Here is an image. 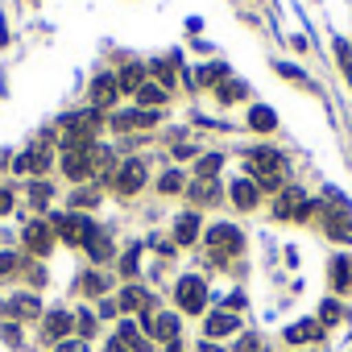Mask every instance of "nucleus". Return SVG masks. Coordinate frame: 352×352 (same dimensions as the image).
Returning a JSON list of instances; mask_svg holds the SVG:
<instances>
[{"mask_svg": "<svg viewBox=\"0 0 352 352\" xmlns=\"http://www.w3.org/2000/svg\"><path fill=\"white\" fill-rule=\"evenodd\" d=\"M319 220H323V232L331 236V241H352V208L340 199V195H331L323 208H319Z\"/></svg>", "mask_w": 352, "mask_h": 352, "instance_id": "f257e3e1", "label": "nucleus"}, {"mask_svg": "<svg viewBox=\"0 0 352 352\" xmlns=\"http://www.w3.org/2000/svg\"><path fill=\"white\" fill-rule=\"evenodd\" d=\"M208 245H212V257L224 265L228 257H236V253L245 249V236H241L236 224H212V228H208Z\"/></svg>", "mask_w": 352, "mask_h": 352, "instance_id": "f03ea898", "label": "nucleus"}, {"mask_svg": "<svg viewBox=\"0 0 352 352\" xmlns=\"http://www.w3.org/2000/svg\"><path fill=\"white\" fill-rule=\"evenodd\" d=\"M174 302H179V311H187V315H199L204 307H208V286H204V278H179V286H174Z\"/></svg>", "mask_w": 352, "mask_h": 352, "instance_id": "7ed1b4c3", "label": "nucleus"}, {"mask_svg": "<svg viewBox=\"0 0 352 352\" xmlns=\"http://www.w3.org/2000/svg\"><path fill=\"white\" fill-rule=\"evenodd\" d=\"M112 187H116V195H137L145 187V162L141 157H124L116 166V174H112Z\"/></svg>", "mask_w": 352, "mask_h": 352, "instance_id": "20e7f679", "label": "nucleus"}, {"mask_svg": "<svg viewBox=\"0 0 352 352\" xmlns=\"http://www.w3.org/2000/svg\"><path fill=\"white\" fill-rule=\"evenodd\" d=\"M50 228H54L67 245H83V241L96 232V224H91L87 216H79V212H71V216H54V220H50Z\"/></svg>", "mask_w": 352, "mask_h": 352, "instance_id": "39448f33", "label": "nucleus"}, {"mask_svg": "<svg viewBox=\"0 0 352 352\" xmlns=\"http://www.w3.org/2000/svg\"><path fill=\"white\" fill-rule=\"evenodd\" d=\"M282 170H286V153H282V149H274V145L249 149V174L265 179V174H282Z\"/></svg>", "mask_w": 352, "mask_h": 352, "instance_id": "423d86ee", "label": "nucleus"}, {"mask_svg": "<svg viewBox=\"0 0 352 352\" xmlns=\"http://www.w3.org/2000/svg\"><path fill=\"white\" fill-rule=\"evenodd\" d=\"M54 166V153H50V137H42L34 149H25V153H17V174H46Z\"/></svg>", "mask_w": 352, "mask_h": 352, "instance_id": "0eeeda50", "label": "nucleus"}, {"mask_svg": "<svg viewBox=\"0 0 352 352\" xmlns=\"http://www.w3.org/2000/svg\"><path fill=\"white\" fill-rule=\"evenodd\" d=\"M21 241H25V249H30L34 257H46V253L54 249V228H50V224H42V220H34V224H25Z\"/></svg>", "mask_w": 352, "mask_h": 352, "instance_id": "6e6552de", "label": "nucleus"}, {"mask_svg": "<svg viewBox=\"0 0 352 352\" xmlns=\"http://www.w3.org/2000/svg\"><path fill=\"white\" fill-rule=\"evenodd\" d=\"M42 331H46L50 344H63L75 331V315L71 311H50V315H42Z\"/></svg>", "mask_w": 352, "mask_h": 352, "instance_id": "1a4fd4ad", "label": "nucleus"}, {"mask_svg": "<svg viewBox=\"0 0 352 352\" xmlns=\"http://www.w3.org/2000/svg\"><path fill=\"white\" fill-rule=\"evenodd\" d=\"M63 174L71 183H83L91 174V149H63Z\"/></svg>", "mask_w": 352, "mask_h": 352, "instance_id": "9d476101", "label": "nucleus"}, {"mask_svg": "<svg viewBox=\"0 0 352 352\" xmlns=\"http://www.w3.org/2000/svg\"><path fill=\"white\" fill-rule=\"evenodd\" d=\"M204 331H208V340H224V336L241 331V315L236 311H212L208 323H204Z\"/></svg>", "mask_w": 352, "mask_h": 352, "instance_id": "9b49d317", "label": "nucleus"}, {"mask_svg": "<svg viewBox=\"0 0 352 352\" xmlns=\"http://www.w3.org/2000/svg\"><path fill=\"white\" fill-rule=\"evenodd\" d=\"M179 315H174V311H157L153 315V327H149V340H157V344H174V340H179Z\"/></svg>", "mask_w": 352, "mask_h": 352, "instance_id": "f8f14e48", "label": "nucleus"}, {"mask_svg": "<svg viewBox=\"0 0 352 352\" xmlns=\"http://www.w3.org/2000/svg\"><path fill=\"white\" fill-rule=\"evenodd\" d=\"M116 100H120L116 75H96V79H91V108H112Z\"/></svg>", "mask_w": 352, "mask_h": 352, "instance_id": "ddd939ff", "label": "nucleus"}, {"mask_svg": "<svg viewBox=\"0 0 352 352\" xmlns=\"http://www.w3.org/2000/svg\"><path fill=\"white\" fill-rule=\"evenodd\" d=\"M157 120H162V112L137 108V112H116V116H112V129H153Z\"/></svg>", "mask_w": 352, "mask_h": 352, "instance_id": "4468645a", "label": "nucleus"}, {"mask_svg": "<svg viewBox=\"0 0 352 352\" xmlns=\"http://www.w3.org/2000/svg\"><path fill=\"white\" fill-rule=\"evenodd\" d=\"M228 195H232V204H236L241 212H253L257 199H261V187H257L253 179H236V183L228 187Z\"/></svg>", "mask_w": 352, "mask_h": 352, "instance_id": "2eb2a0df", "label": "nucleus"}, {"mask_svg": "<svg viewBox=\"0 0 352 352\" xmlns=\"http://www.w3.org/2000/svg\"><path fill=\"white\" fill-rule=\"evenodd\" d=\"M116 340H124V348H129V352H149V348H153V340H145V336H141V327H137L133 319H120Z\"/></svg>", "mask_w": 352, "mask_h": 352, "instance_id": "dca6fc26", "label": "nucleus"}, {"mask_svg": "<svg viewBox=\"0 0 352 352\" xmlns=\"http://www.w3.org/2000/svg\"><path fill=\"white\" fill-rule=\"evenodd\" d=\"M331 290L336 294H352V257H331Z\"/></svg>", "mask_w": 352, "mask_h": 352, "instance_id": "f3484780", "label": "nucleus"}, {"mask_svg": "<svg viewBox=\"0 0 352 352\" xmlns=\"http://www.w3.org/2000/svg\"><path fill=\"white\" fill-rule=\"evenodd\" d=\"M5 311H9L13 319H38V315H42V302H38L34 294H13V298L5 302Z\"/></svg>", "mask_w": 352, "mask_h": 352, "instance_id": "a211bd4d", "label": "nucleus"}, {"mask_svg": "<svg viewBox=\"0 0 352 352\" xmlns=\"http://www.w3.org/2000/svg\"><path fill=\"white\" fill-rule=\"evenodd\" d=\"M145 71H149V67H141V63L120 67V71H116V87H120V91H129V96H137V87L145 83Z\"/></svg>", "mask_w": 352, "mask_h": 352, "instance_id": "6ab92c4d", "label": "nucleus"}, {"mask_svg": "<svg viewBox=\"0 0 352 352\" xmlns=\"http://www.w3.org/2000/svg\"><path fill=\"white\" fill-rule=\"evenodd\" d=\"M174 241L179 245H195L199 241V216L195 212H183L179 220H174Z\"/></svg>", "mask_w": 352, "mask_h": 352, "instance_id": "aec40b11", "label": "nucleus"}, {"mask_svg": "<svg viewBox=\"0 0 352 352\" xmlns=\"http://www.w3.org/2000/svg\"><path fill=\"white\" fill-rule=\"evenodd\" d=\"M187 195H191L199 208H208V204H216V199H220V183H216V179H195V183L187 187Z\"/></svg>", "mask_w": 352, "mask_h": 352, "instance_id": "412c9836", "label": "nucleus"}, {"mask_svg": "<svg viewBox=\"0 0 352 352\" xmlns=\"http://www.w3.org/2000/svg\"><path fill=\"white\" fill-rule=\"evenodd\" d=\"M83 249H87L91 261H108V257H112V236H108L104 228H96V232L83 241Z\"/></svg>", "mask_w": 352, "mask_h": 352, "instance_id": "4be33fe9", "label": "nucleus"}, {"mask_svg": "<svg viewBox=\"0 0 352 352\" xmlns=\"http://www.w3.org/2000/svg\"><path fill=\"white\" fill-rule=\"evenodd\" d=\"M323 336V323L319 319H302L294 327H286V344H307V340H319Z\"/></svg>", "mask_w": 352, "mask_h": 352, "instance_id": "5701e85b", "label": "nucleus"}, {"mask_svg": "<svg viewBox=\"0 0 352 352\" xmlns=\"http://www.w3.org/2000/svg\"><path fill=\"white\" fill-rule=\"evenodd\" d=\"M302 199H307V195H302L298 187L282 191V195H278V208H274V216H278V220H294V212L302 208Z\"/></svg>", "mask_w": 352, "mask_h": 352, "instance_id": "b1692460", "label": "nucleus"}, {"mask_svg": "<svg viewBox=\"0 0 352 352\" xmlns=\"http://www.w3.org/2000/svg\"><path fill=\"white\" fill-rule=\"evenodd\" d=\"M116 307H120V311H145V307H153V298H149L141 286H124L120 298H116Z\"/></svg>", "mask_w": 352, "mask_h": 352, "instance_id": "393cba45", "label": "nucleus"}, {"mask_svg": "<svg viewBox=\"0 0 352 352\" xmlns=\"http://www.w3.org/2000/svg\"><path fill=\"white\" fill-rule=\"evenodd\" d=\"M274 124H278L274 108H265V104H253V108H249V129H257V133H274Z\"/></svg>", "mask_w": 352, "mask_h": 352, "instance_id": "a878e982", "label": "nucleus"}, {"mask_svg": "<svg viewBox=\"0 0 352 352\" xmlns=\"http://www.w3.org/2000/svg\"><path fill=\"white\" fill-rule=\"evenodd\" d=\"M245 96H249V87H245L241 79H224V83L216 87V100H220V104H241Z\"/></svg>", "mask_w": 352, "mask_h": 352, "instance_id": "bb28decb", "label": "nucleus"}, {"mask_svg": "<svg viewBox=\"0 0 352 352\" xmlns=\"http://www.w3.org/2000/svg\"><path fill=\"white\" fill-rule=\"evenodd\" d=\"M137 104H141V108H153V112H157V108L166 104V87H153V83H141V87H137Z\"/></svg>", "mask_w": 352, "mask_h": 352, "instance_id": "cd10ccee", "label": "nucleus"}, {"mask_svg": "<svg viewBox=\"0 0 352 352\" xmlns=\"http://www.w3.org/2000/svg\"><path fill=\"white\" fill-rule=\"evenodd\" d=\"M220 170H224V153H204L199 166H195L199 179H220Z\"/></svg>", "mask_w": 352, "mask_h": 352, "instance_id": "c85d7f7f", "label": "nucleus"}, {"mask_svg": "<svg viewBox=\"0 0 352 352\" xmlns=\"http://www.w3.org/2000/svg\"><path fill=\"white\" fill-rule=\"evenodd\" d=\"M183 187H187V179H183V170H166L162 179H157V191H162V195H179Z\"/></svg>", "mask_w": 352, "mask_h": 352, "instance_id": "c756f323", "label": "nucleus"}, {"mask_svg": "<svg viewBox=\"0 0 352 352\" xmlns=\"http://www.w3.org/2000/svg\"><path fill=\"white\" fill-rule=\"evenodd\" d=\"M79 290H83L87 298H100V294H108V278H104V274H83Z\"/></svg>", "mask_w": 352, "mask_h": 352, "instance_id": "7c9ffc66", "label": "nucleus"}, {"mask_svg": "<svg viewBox=\"0 0 352 352\" xmlns=\"http://www.w3.org/2000/svg\"><path fill=\"white\" fill-rule=\"evenodd\" d=\"M100 204V191L96 187H79L75 195H71V212H83V208H96Z\"/></svg>", "mask_w": 352, "mask_h": 352, "instance_id": "2f4dec72", "label": "nucleus"}, {"mask_svg": "<svg viewBox=\"0 0 352 352\" xmlns=\"http://www.w3.org/2000/svg\"><path fill=\"white\" fill-rule=\"evenodd\" d=\"M96 327H100V319L83 307V311L75 315V331H79V340H91V336H96Z\"/></svg>", "mask_w": 352, "mask_h": 352, "instance_id": "473e14b6", "label": "nucleus"}, {"mask_svg": "<svg viewBox=\"0 0 352 352\" xmlns=\"http://www.w3.org/2000/svg\"><path fill=\"white\" fill-rule=\"evenodd\" d=\"M340 315H344V311H340V302H323L319 323H323V327H331V323H340Z\"/></svg>", "mask_w": 352, "mask_h": 352, "instance_id": "72a5a7b5", "label": "nucleus"}, {"mask_svg": "<svg viewBox=\"0 0 352 352\" xmlns=\"http://www.w3.org/2000/svg\"><path fill=\"white\" fill-rule=\"evenodd\" d=\"M30 195H34V204H38V208H46V204H50V183H34V187H30Z\"/></svg>", "mask_w": 352, "mask_h": 352, "instance_id": "f704fd0d", "label": "nucleus"}, {"mask_svg": "<svg viewBox=\"0 0 352 352\" xmlns=\"http://www.w3.org/2000/svg\"><path fill=\"white\" fill-rule=\"evenodd\" d=\"M336 54H340V67H344V71L352 75V50H348V42H344V38L336 42Z\"/></svg>", "mask_w": 352, "mask_h": 352, "instance_id": "c9c22d12", "label": "nucleus"}, {"mask_svg": "<svg viewBox=\"0 0 352 352\" xmlns=\"http://www.w3.org/2000/svg\"><path fill=\"white\" fill-rule=\"evenodd\" d=\"M120 274H124V278H133V274H137V249H129V253H124V261H120Z\"/></svg>", "mask_w": 352, "mask_h": 352, "instance_id": "e433bc0d", "label": "nucleus"}, {"mask_svg": "<svg viewBox=\"0 0 352 352\" xmlns=\"http://www.w3.org/2000/svg\"><path fill=\"white\" fill-rule=\"evenodd\" d=\"M54 352H87V340H63L54 344Z\"/></svg>", "mask_w": 352, "mask_h": 352, "instance_id": "4c0bfd02", "label": "nucleus"}, {"mask_svg": "<svg viewBox=\"0 0 352 352\" xmlns=\"http://www.w3.org/2000/svg\"><path fill=\"white\" fill-rule=\"evenodd\" d=\"M17 270V253H0V278H9Z\"/></svg>", "mask_w": 352, "mask_h": 352, "instance_id": "58836bf2", "label": "nucleus"}, {"mask_svg": "<svg viewBox=\"0 0 352 352\" xmlns=\"http://www.w3.org/2000/svg\"><path fill=\"white\" fill-rule=\"evenodd\" d=\"M236 352H261V340H257V336H241Z\"/></svg>", "mask_w": 352, "mask_h": 352, "instance_id": "ea45409f", "label": "nucleus"}, {"mask_svg": "<svg viewBox=\"0 0 352 352\" xmlns=\"http://www.w3.org/2000/svg\"><path fill=\"white\" fill-rule=\"evenodd\" d=\"M0 336H5L9 344H21V327L17 323H5V327H0Z\"/></svg>", "mask_w": 352, "mask_h": 352, "instance_id": "a19ab883", "label": "nucleus"}, {"mask_svg": "<svg viewBox=\"0 0 352 352\" xmlns=\"http://www.w3.org/2000/svg\"><path fill=\"white\" fill-rule=\"evenodd\" d=\"M5 212H13V191L0 187V216H5Z\"/></svg>", "mask_w": 352, "mask_h": 352, "instance_id": "79ce46f5", "label": "nucleus"}, {"mask_svg": "<svg viewBox=\"0 0 352 352\" xmlns=\"http://www.w3.org/2000/svg\"><path fill=\"white\" fill-rule=\"evenodd\" d=\"M100 315L112 319V315H116V298H104V302H100Z\"/></svg>", "mask_w": 352, "mask_h": 352, "instance_id": "37998d69", "label": "nucleus"}, {"mask_svg": "<svg viewBox=\"0 0 352 352\" xmlns=\"http://www.w3.org/2000/svg\"><path fill=\"white\" fill-rule=\"evenodd\" d=\"M108 352H129V348H124V340H116V336H112V340H108Z\"/></svg>", "mask_w": 352, "mask_h": 352, "instance_id": "c03bdc74", "label": "nucleus"}, {"mask_svg": "<svg viewBox=\"0 0 352 352\" xmlns=\"http://www.w3.org/2000/svg\"><path fill=\"white\" fill-rule=\"evenodd\" d=\"M199 352H224V348H216V344H212V340H208V344H204V348H199Z\"/></svg>", "mask_w": 352, "mask_h": 352, "instance_id": "a18cd8bd", "label": "nucleus"}, {"mask_svg": "<svg viewBox=\"0 0 352 352\" xmlns=\"http://www.w3.org/2000/svg\"><path fill=\"white\" fill-rule=\"evenodd\" d=\"M166 352H183V344H179V340H174V344H166Z\"/></svg>", "mask_w": 352, "mask_h": 352, "instance_id": "49530a36", "label": "nucleus"}]
</instances>
